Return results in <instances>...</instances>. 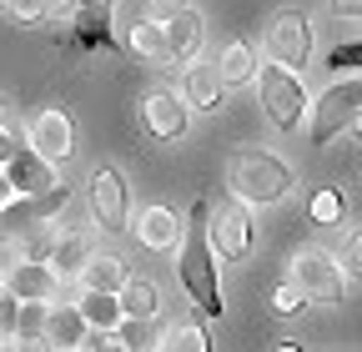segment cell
<instances>
[{"instance_id": "obj_1", "label": "cell", "mask_w": 362, "mask_h": 352, "mask_svg": "<svg viewBox=\"0 0 362 352\" xmlns=\"http://www.w3.org/2000/svg\"><path fill=\"white\" fill-rule=\"evenodd\" d=\"M181 287L197 302L202 317H221V282H216V257H211V242H206V201H192V222H187V237H181Z\"/></svg>"}, {"instance_id": "obj_2", "label": "cell", "mask_w": 362, "mask_h": 352, "mask_svg": "<svg viewBox=\"0 0 362 352\" xmlns=\"http://www.w3.org/2000/svg\"><path fill=\"white\" fill-rule=\"evenodd\" d=\"M232 196L247 206H272V201H282L292 192V171L282 156H272V151H237L232 156Z\"/></svg>"}, {"instance_id": "obj_3", "label": "cell", "mask_w": 362, "mask_h": 352, "mask_svg": "<svg viewBox=\"0 0 362 352\" xmlns=\"http://www.w3.org/2000/svg\"><path fill=\"white\" fill-rule=\"evenodd\" d=\"M357 116H362V76H342V81H332L327 91L317 96V106H312V146L337 141L342 131L357 126Z\"/></svg>"}, {"instance_id": "obj_4", "label": "cell", "mask_w": 362, "mask_h": 352, "mask_svg": "<svg viewBox=\"0 0 362 352\" xmlns=\"http://www.w3.org/2000/svg\"><path fill=\"white\" fill-rule=\"evenodd\" d=\"M262 106H267V116H272L277 131H302V116L312 111L302 81L292 71H282V66H262Z\"/></svg>"}, {"instance_id": "obj_5", "label": "cell", "mask_w": 362, "mask_h": 352, "mask_svg": "<svg viewBox=\"0 0 362 352\" xmlns=\"http://www.w3.org/2000/svg\"><path fill=\"white\" fill-rule=\"evenodd\" d=\"M267 56L272 66H282L297 76V66L312 61V20L307 11H277L267 20Z\"/></svg>"}, {"instance_id": "obj_6", "label": "cell", "mask_w": 362, "mask_h": 352, "mask_svg": "<svg viewBox=\"0 0 362 352\" xmlns=\"http://www.w3.org/2000/svg\"><path fill=\"white\" fill-rule=\"evenodd\" d=\"M292 287H297L302 297H312V302H342L347 277H342V267H337V257H327L322 247H302V252L292 257Z\"/></svg>"}, {"instance_id": "obj_7", "label": "cell", "mask_w": 362, "mask_h": 352, "mask_svg": "<svg viewBox=\"0 0 362 352\" xmlns=\"http://www.w3.org/2000/svg\"><path fill=\"white\" fill-rule=\"evenodd\" d=\"M90 216L101 232H126L131 227V196H126V176L116 166H96L90 171Z\"/></svg>"}, {"instance_id": "obj_8", "label": "cell", "mask_w": 362, "mask_h": 352, "mask_svg": "<svg viewBox=\"0 0 362 352\" xmlns=\"http://www.w3.org/2000/svg\"><path fill=\"white\" fill-rule=\"evenodd\" d=\"M206 242H211V257H226V262L247 257L252 222H247V206L237 196H226L221 206H206Z\"/></svg>"}, {"instance_id": "obj_9", "label": "cell", "mask_w": 362, "mask_h": 352, "mask_svg": "<svg viewBox=\"0 0 362 352\" xmlns=\"http://www.w3.org/2000/svg\"><path fill=\"white\" fill-rule=\"evenodd\" d=\"M30 151H35L45 166L71 161V151H76V126H71L66 106H45V111L30 121Z\"/></svg>"}, {"instance_id": "obj_10", "label": "cell", "mask_w": 362, "mask_h": 352, "mask_svg": "<svg viewBox=\"0 0 362 352\" xmlns=\"http://www.w3.org/2000/svg\"><path fill=\"white\" fill-rule=\"evenodd\" d=\"M141 126L156 141H181L187 126H192V111H187V101H181L176 91H151L141 101Z\"/></svg>"}, {"instance_id": "obj_11", "label": "cell", "mask_w": 362, "mask_h": 352, "mask_svg": "<svg viewBox=\"0 0 362 352\" xmlns=\"http://www.w3.org/2000/svg\"><path fill=\"white\" fill-rule=\"evenodd\" d=\"M6 292L16 302H40V307H51L61 297V277L51 267H40V262H21V267H11L6 277Z\"/></svg>"}, {"instance_id": "obj_12", "label": "cell", "mask_w": 362, "mask_h": 352, "mask_svg": "<svg viewBox=\"0 0 362 352\" xmlns=\"http://www.w3.org/2000/svg\"><path fill=\"white\" fill-rule=\"evenodd\" d=\"M0 171H6V182H11V192H16V196H40V192L61 187V182H56V171L45 166L30 146H21V151H16L6 166H0Z\"/></svg>"}, {"instance_id": "obj_13", "label": "cell", "mask_w": 362, "mask_h": 352, "mask_svg": "<svg viewBox=\"0 0 362 352\" xmlns=\"http://www.w3.org/2000/svg\"><path fill=\"white\" fill-rule=\"evenodd\" d=\"M131 282L126 262L116 252H90V262L81 267V287L86 292H106V297H121V287Z\"/></svg>"}, {"instance_id": "obj_14", "label": "cell", "mask_w": 362, "mask_h": 352, "mask_svg": "<svg viewBox=\"0 0 362 352\" xmlns=\"http://www.w3.org/2000/svg\"><path fill=\"white\" fill-rule=\"evenodd\" d=\"M66 201H71L66 187H51V192H40V196H16V201L6 206V222H11V227H40L45 216L66 211Z\"/></svg>"}, {"instance_id": "obj_15", "label": "cell", "mask_w": 362, "mask_h": 352, "mask_svg": "<svg viewBox=\"0 0 362 352\" xmlns=\"http://www.w3.org/2000/svg\"><path fill=\"white\" fill-rule=\"evenodd\" d=\"M181 101H187V111H216V106H221V81H216V66L197 61L187 76H181Z\"/></svg>"}, {"instance_id": "obj_16", "label": "cell", "mask_w": 362, "mask_h": 352, "mask_svg": "<svg viewBox=\"0 0 362 352\" xmlns=\"http://www.w3.org/2000/svg\"><path fill=\"white\" fill-rule=\"evenodd\" d=\"M86 322H81V312L76 307H45V337L40 342H51L56 352H76L81 342H86Z\"/></svg>"}, {"instance_id": "obj_17", "label": "cell", "mask_w": 362, "mask_h": 352, "mask_svg": "<svg viewBox=\"0 0 362 352\" xmlns=\"http://www.w3.org/2000/svg\"><path fill=\"white\" fill-rule=\"evenodd\" d=\"M161 30H166V61H192L197 56V46H202V16L197 11H181Z\"/></svg>"}, {"instance_id": "obj_18", "label": "cell", "mask_w": 362, "mask_h": 352, "mask_svg": "<svg viewBox=\"0 0 362 352\" xmlns=\"http://www.w3.org/2000/svg\"><path fill=\"white\" fill-rule=\"evenodd\" d=\"M136 237H141V247H151V252H171L176 237H181L171 206H146V211H141V222H136Z\"/></svg>"}, {"instance_id": "obj_19", "label": "cell", "mask_w": 362, "mask_h": 352, "mask_svg": "<svg viewBox=\"0 0 362 352\" xmlns=\"http://www.w3.org/2000/svg\"><path fill=\"white\" fill-rule=\"evenodd\" d=\"M211 66H216V81H221V86H247V81H257V51L247 46V40H232V46H226Z\"/></svg>"}, {"instance_id": "obj_20", "label": "cell", "mask_w": 362, "mask_h": 352, "mask_svg": "<svg viewBox=\"0 0 362 352\" xmlns=\"http://www.w3.org/2000/svg\"><path fill=\"white\" fill-rule=\"evenodd\" d=\"M76 312H81V322H86L90 332H116V327L126 322V317H121V302L106 297V292H81Z\"/></svg>"}, {"instance_id": "obj_21", "label": "cell", "mask_w": 362, "mask_h": 352, "mask_svg": "<svg viewBox=\"0 0 362 352\" xmlns=\"http://www.w3.org/2000/svg\"><path fill=\"white\" fill-rule=\"evenodd\" d=\"M116 302H121V317H126V322H146V317H156L161 292H156V282H146V277H131Z\"/></svg>"}, {"instance_id": "obj_22", "label": "cell", "mask_w": 362, "mask_h": 352, "mask_svg": "<svg viewBox=\"0 0 362 352\" xmlns=\"http://www.w3.org/2000/svg\"><path fill=\"white\" fill-rule=\"evenodd\" d=\"M76 30H81V46H111V6H101V0H81L76 11Z\"/></svg>"}, {"instance_id": "obj_23", "label": "cell", "mask_w": 362, "mask_h": 352, "mask_svg": "<svg viewBox=\"0 0 362 352\" xmlns=\"http://www.w3.org/2000/svg\"><path fill=\"white\" fill-rule=\"evenodd\" d=\"M86 262H90V247H86V237H61L45 267H51V272L66 282V277H81V267H86Z\"/></svg>"}, {"instance_id": "obj_24", "label": "cell", "mask_w": 362, "mask_h": 352, "mask_svg": "<svg viewBox=\"0 0 362 352\" xmlns=\"http://www.w3.org/2000/svg\"><path fill=\"white\" fill-rule=\"evenodd\" d=\"M156 347L161 352H211V337L202 332V322H171Z\"/></svg>"}, {"instance_id": "obj_25", "label": "cell", "mask_w": 362, "mask_h": 352, "mask_svg": "<svg viewBox=\"0 0 362 352\" xmlns=\"http://www.w3.org/2000/svg\"><path fill=\"white\" fill-rule=\"evenodd\" d=\"M126 46L136 51V56H151V61H166V30H161V20H136L131 25V35H126Z\"/></svg>"}, {"instance_id": "obj_26", "label": "cell", "mask_w": 362, "mask_h": 352, "mask_svg": "<svg viewBox=\"0 0 362 352\" xmlns=\"http://www.w3.org/2000/svg\"><path fill=\"white\" fill-rule=\"evenodd\" d=\"M16 342H40L45 337V307L40 302H21V312H16ZM45 347V342H40Z\"/></svg>"}, {"instance_id": "obj_27", "label": "cell", "mask_w": 362, "mask_h": 352, "mask_svg": "<svg viewBox=\"0 0 362 352\" xmlns=\"http://www.w3.org/2000/svg\"><path fill=\"white\" fill-rule=\"evenodd\" d=\"M56 232L51 227H30V237H25V247H21V262H40V267H45V262H51V252H56Z\"/></svg>"}, {"instance_id": "obj_28", "label": "cell", "mask_w": 362, "mask_h": 352, "mask_svg": "<svg viewBox=\"0 0 362 352\" xmlns=\"http://www.w3.org/2000/svg\"><path fill=\"white\" fill-rule=\"evenodd\" d=\"M312 222H317V227H337V222H342V196H337L332 187H322V192L312 196Z\"/></svg>"}, {"instance_id": "obj_29", "label": "cell", "mask_w": 362, "mask_h": 352, "mask_svg": "<svg viewBox=\"0 0 362 352\" xmlns=\"http://www.w3.org/2000/svg\"><path fill=\"white\" fill-rule=\"evenodd\" d=\"M327 66H332V71H357V76H362V40H347V46H337V51L327 56Z\"/></svg>"}, {"instance_id": "obj_30", "label": "cell", "mask_w": 362, "mask_h": 352, "mask_svg": "<svg viewBox=\"0 0 362 352\" xmlns=\"http://www.w3.org/2000/svg\"><path fill=\"white\" fill-rule=\"evenodd\" d=\"M337 267H342V277H362V227L347 237V247H342V262H337Z\"/></svg>"}, {"instance_id": "obj_31", "label": "cell", "mask_w": 362, "mask_h": 352, "mask_svg": "<svg viewBox=\"0 0 362 352\" xmlns=\"http://www.w3.org/2000/svg\"><path fill=\"white\" fill-rule=\"evenodd\" d=\"M16 312H21V302H16L6 287H0V342H6V337L16 332Z\"/></svg>"}, {"instance_id": "obj_32", "label": "cell", "mask_w": 362, "mask_h": 352, "mask_svg": "<svg viewBox=\"0 0 362 352\" xmlns=\"http://www.w3.org/2000/svg\"><path fill=\"white\" fill-rule=\"evenodd\" d=\"M272 307H277L282 317H297V312H302V292H297V287L287 282V287H277V297H272Z\"/></svg>"}, {"instance_id": "obj_33", "label": "cell", "mask_w": 362, "mask_h": 352, "mask_svg": "<svg viewBox=\"0 0 362 352\" xmlns=\"http://www.w3.org/2000/svg\"><path fill=\"white\" fill-rule=\"evenodd\" d=\"M81 347H90V352H126L121 332H86V342H81Z\"/></svg>"}, {"instance_id": "obj_34", "label": "cell", "mask_w": 362, "mask_h": 352, "mask_svg": "<svg viewBox=\"0 0 362 352\" xmlns=\"http://www.w3.org/2000/svg\"><path fill=\"white\" fill-rule=\"evenodd\" d=\"M11 11L21 20H45V11H51V0H11Z\"/></svg>"}, {"instance_id": "obj_35", "label": "cell", "mask_w": 362, "mask_h": 352, "mask_svg": "<svg viewBox=\"0 0 362 352\" xmlns=\"http://www.w3.org/2000/svg\"><path fill=\"white\" fill-rule=\"evenodd\" d=\"M181 11H192L187 0H151V20H161V25H166V20H176Z\"/></svg>"}, {"instance_id": "obj_36", "label": "cell", "mask_w": 362, "mask_h": 352, "mask_svg": "<svg viewBox=\"0 0 362 352\" xmlns=\"http://www.w3.org/2000/svg\"><path fill=\"white\" fill-rule=\"evenodd\" d=\"M76 11H81V0H51L45 20H61V16H71V20H76Z\"/></svg>"}, {"instance_id": "obj_37", "label": "cell", "mask_w": 362, "mask_h": 352, "mask_svg": "<svg viewBox=\"0 0 362 352\" xmlns=\"http://www.w3.org/2000/svg\"><path fill=\"white\" fill-rule=\"evenodd\" d=\"M16 151H21V141L11 136V131H0V166H6V161H11Z\"/></svg>"}, {"instance_id": "obj_38", "label": "cell", "mask_w": 362, "mask_h": 352, "mask_svg": "<svg viewBox=\"0 0 362 352\" xmlns=\"http://www.w3.org/2000/svg\"><path fill=\"white\" fill-rule=\"evenodd\" d=\"M332 16H362V0H327Z\"/></svg>"}, {"instance_id": "obj_39", "label": "cell", "mask_w": 362, "mask_h": 352, "mask_svg": "<svg viewBox=\"0 0 362 352\" xmlns=\"http://www.w3.org/2000/svg\"><path fill=\"white\" fill-rule=\"evenodd\" d=\"M0 352H40V342H16V337H6V342H0Z\"/></svg>"}, {"instance_id": "obj_40", "label": "cell", "mask_w": 362, "mask_h": 352, "mask_svg": "<svg viewBox=\"0 0 362 352\" xmlns=\"http://www.w3.org/2000/svg\"><path fill=\"white\" fill-rule=\"evenodd\" d=\"M16 201V192H11V182H6V171H0V206H11Z\"/></svg>"}, {"instance_id": "obj_41", "label": "cell", "mask_w": 362, "mask_h": 352, "mask_svg": "<svg viewBox=\"0 0 362 352\" xmlns=\"http://www.w3.org/2000/svg\"><path fill=\"white\" fill-rule=\"evenodd\" d=\"M277 352H302V342H282V347H277Z\"/></svg>"}, {"instance_id": "obj_42", "label": "cell", "mask_w": 362, "mask_h": 352, "mask_svg": "<svg viewBox=\"0 0 362 352\" xmlns=\"http://www.w3.org/2000/svg\"><path fill=\"white\" fill-rule=\"evenodd\" d=\"M357 131H362V116H357Z\"/></svg>"}, {"instance_id": "obj_43", "label": "cell", "mask_w": 362, "mask_h": 352, "mask_svg": "<svg viewBox=\"0 0 362 352\" xmlns=\"http://www.w3.org/2000/svg\"><path fill=\"white\" fill-rule=\"evenodd\" d=\"M0 6H11V0H0Z\"/></svg>"}, {"instance_id": "obj_44", "label": "cell", "mask_w": 362, "mask_h": 352, "mask_svg": "<svg viewBox=\"0 0 362 352\" xmlns=\"http://www.w3.org/2000/svg\"><path fill=\"white\" fill-rule=\"evenodd\" d=\"M101 6H111V0H101Z\"/></svg>"}, {"instance_id": "obj_45", "label": "cell", "mask_w": 362, "mask_h": 352, "mask_svg": "<svg viewBox=\"0 0 362 352\" xmlns=\"http://www.w3.org/2000/svg\"><path fill=\"white\" fill-rule=\"evenodd\" d=\"M0 287H6V282H0Z\"/></svg>"}]
</instances>
